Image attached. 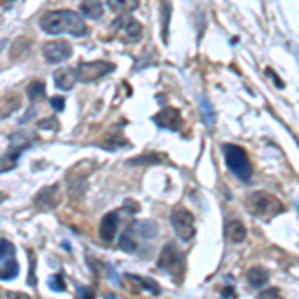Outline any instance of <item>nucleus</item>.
Returning <instances> with one entry per match:
<instances>
[{
	"label": "nucleus",
	"instance_id": "423d86ee",
	"mask_svg": "<svg viewBox=\"0 0 299 299\" xmlns=\"http://www.w3.org/2000/svg\"><path fill=\"white\" fill-rule=\"evenodd\" d=\"M116 66L112 62H106V60H94V62H82L78 68H76V74H78V80L84 82V84H92V82H98L100 78L108 76L110 72H114Z\"/></svg>",
	"mask_w": 299,
	"mask_h": 299
},
{
	"label": "nucleus",
	"instance_id": "f03ea898",
	"mask_svg": "<svg viewBox=\"0 0 299 299\" xmlns=\"http://www.w3.org/2000/svg\"><path fill=\"white\" fill-rule=\"evenodd\" d=\"M246 206H248L252 215L265 218V220L283 211V204L277 200L274 194H267V192H253V194H250L248 200H246Z\"/></svg>",
	"mask_w": 299,
	"mask_h": 299
},
{
	"label": "nucleus",
	"instance_id": "cd10ccee",
	"mask_svg": "<svg viewBox=\"0 0 299 299\" xmlns=\"http://www.w3.org/2000/svg\"><path fill=\"white\" fill-rule=\"evenodd\" d=\"M66 100L62 98V96H54V98H50V106H52V110H56V112H62L64 110V104Z\"/></svg>",
	"mask_w": 299,
	"mask_h": 299
},
{
	"label": "nucleus",
	"instance_id": "9d476101",
	"mask_svg": "<svg viewBox=\"0 0 299 299\" xmlns=\"http://www.w3.org/2000/svg\"><path fill=\"white\" fill-rule=\"evenodd\" d=\"M114 28L118 32H124L126 40L138 42L140 38H142V24H140L134 16H130V14H122V16L116 20Z\"/></svg>",
	"mask_w": 299,
	"mask_h": 299
},
{
	"label": "nucleus",
	"instance_id": "2eb2a0df",
	"mask_svg": "<svg viewBox=\"0 0 299 299\" xmlns=\"http://www.w3.org/2000/svg\"><path fill=\"white\" fill-rule=\"evenodd\" d=\"M80 12H82V16H86L90 20H100L104 16V4H102V0H84L80 6Z\"/></svg>",
	"mask_w": 299,
	"mask_h": 299
},
{
	"label": "nucleus",
	"instance_id": "dca6fc26",
	"mask_svg": "<svg viewBox=\"0 0 299 299\" xmlns=\"http://www.w3.org/2000/svg\"><path fill=\"white\" fill-rule=\"evenodd\" d=\"M246 235H248V230H246V226H243L239 220H231V222H228V226H226V237L230 239L231 243L243 241Z\"/></svg>",
	"mask_w": 299,
	"mask_h": 299
},
{
	"label": "nucleus",
	"instance_id": "412c9836",
	"mask_svg": "<svg viewBox=\"0 0 299 299\" xmlns=\"http://www.w3.org/2000/svg\"><path fill=\"white\" fill-rule=\"evenodd\" d=\"M126 277H130L132 281H136L140 287H144V289L150 291L152 295H160V285H158L154 279H144V277H140V276H126Z\"/></svg>",
	"mask_w": 299,
	"mask_h": 299
},
{
	"label": "nucleus",
	"instance_id": "0eeeda50",
	"mask_svg": "<svg viewBox=\"0 0 299 299\" xmlns=\"http://www.w3.org/2000/svg\"><path fill=\"white\" fill-rule=\"evenodd\" d=\"M14 246L8 239H0V279H14L20 267L14 259Z\"/></svg>",
	"mask_w": 299,
	"mask_h": 299
},
{
	"label": "nucleus",
	"instance_id": "39448f33",
	"mask_svg": "<svg viewBox=\"0 0 299 299\" xmlns=\"http://www.w3.org/2000/svg\"><path fill=\"white\" fill-rule=\"evenodd\" d=\"M172 228L176 231V235L182 241H189L196 233V224H194V213L185 207H174L172 215H170Z\"/></svg>",
	"mask_w": 299,
	"mask_h": 299
},
{
	"label": "nucleus",
	"instance_id": "1a4fd4ad",
	"mask_svg": "<svg viewBox=\"0 0 299 299\" xmlns=\"http://www.w3.org/2000/svg\"><path fill=\"white\" fill-rule=\"evenodd\" d=\"M60 202H62V194H60V185L58 184L42 187L34 198V206L42 209V211H50V209L58 207Z\"/></svg>",
	"mask_w": 299,
	"mask_h": 299
},
{
	"label": "nucleus",
	"instance_id": "2f4dec72",
	"mask_svg": "<svg viewBox=\"0 0 299 299\" xmlns=\"http://www.w3.org/2000/svg\"><path fill=\"white\" fill-rule=\"evenodd\" d=\"M224 297H233V289H231V287H230V289H224Z\"/></svg>",
	"mask_w": 299,
	"mask_h": 299
},
{
	"label": "nucleus",
	"instance_id": "f8f14e48",
	"mask_svg": "<svg viewBox=\"0 0 299 299\" xmlns=\"http://www.w3.org/2000/svg\"><path fill=\"white\" fill-rule=\"evenodd\" d=\"M118 226H120V215H118V211H110V213H106L104 218H102V222H100V239L104 241V243H112L116 239V233H118Z\"/></svg>",
	"mask_w": 299,
	"mask_h": 299
},
{
	"label": "nucleus",
	"instance_id": "4be33fe9",
	"mask_svg": "<svg viewBox=\"0 0 299 299\" xmlns=\"http://www.w3.org/2000/svg\"><path fill=\"white\" fill-rule=\"evenodd\" d=\"M170 12H172V8H170V2H168V0H164V4H161V40H164V42L168 40V28H170Z\"/></svg>",
	"mask_w": 299,
	"mask_h": 299
},
{
	"label": "nucleus",
	"instance_id": "a211bd4d",
	"mask_svg": "<svg viewBox=\"0 0 299 299\" xmlns=\"http://www.w3.org/2000/svg\"><path fill=\"white\" fill-rule=\"evenodd\" d=\"M248 283L255 287V289H259V287H263L267 281H269V271L265 269V267H259V265H255L252 267L250 271H248Z\"/></svg>",
	"mask_w": 299,
	"mask_h": 299
},
{
	"label": "nucleus",
	"instance_id": "bb28decb",
	"mask_svg": "<svg viewBox=\"0 0 299 299\" xmlns=\"http://www.w3.org/2000/svg\"><path fill=\"white\" fill-rule=\"evenodd\" d=\"M48 285H50V289L52 291H58V293H62L64 289H66V283H64V277L60 276V274H56V276L50 277V281H48Z\"/></svg>",
	"mask_w": 299,
	"mask_h": 299
},
{
	"label": "nucleus",
	"instance_id": "ddd939ff",
	"mask_svg": "<svg viewBox=\"0 0 299 299\" xmlns=\"http://www.w3.org/2000/svg\"><path fill=\"white\" fill-rule=\"evenodd\" d=\"M76 82H78L76 68H60L54 72V84L60 90H72Z\"/></svg>",
	"mask_w": 299,
	"mask_h": 299
},
{
	"label": "nucleus",
	"instance_id": "6ab92c4d",
	"mask_svg": "<svg viewBox=\"0 0 299 299\" xmlns=\"http://www.w3.org/2000/svg\"><path fill=\"white\" fill-rule=\"evenodd\" d=\"M20 106V98L16 94H8L4 98H0V118H6L12 112H16Z\"/></svg>",
	"mask_w": 299,
	"mask_h": 299
},
{
	"label": "nucleus",
	"instance_id": "20e7f679",
	"mask_svg": "<svg viewBox=\"0 0 299 299\" xmlns=\"http://www.w3.org/2000/svg\"><path fill=\"white\" fill-rule=\"evenodd\" d=\"M158 267H160L161 271L170 274L174 279H180V276L184 274L185 267L184 253L180 252L178 246H174V243L164 246V250L160 252V257H158Z\"/></svg>",
	"mask_w": 299,
	"mask_h": 299
},
{
	"label": "nucleus",
	"instance_id": "4468645a",
	"mask_svg": "<svg viewBox=\"0 0 299 299\" xmlns=\"http://www.w3.org/2000/svg\"><path fill=\"white\" fill-rule=\"evenodd\" d=\"M26 148H28V144H24V146H12V148H10V152H8L6 156H2V158H0V174H2V172L12 170V168L16 166L18 158L24 154V150H26Z\"/></svg>",
	"mask_w": 299,
	"mask_h": 299
},
{
	"label": "nucleus",
	"instance_id": "a878e982",
	"mask_svg": "<svg viewBox=\"0 0 299 299\" xmlns=\"http://www.w3.org/2000/svg\"><path fill=\"white\" fill-rule=\"evenodd\" d=\"M164 158L161 156H158V154H142V156H138V158H134V160L128 161V166H138V164H158V161H161Z\"/></svg>",
	"mask_w": 299,
	"mask_h": 299
},
{
	"label": "nucleus",
	"instance_id": "7ed1b4c3",
	"mask_svg": "<svg viewBox=\"0 0 299 299\" xmlns=\"http://www.w3.org/2000/svg\"><path fill=\"white\" fill-rule=\"evenodd\" d=\"M224 156H226V164L230 168V172L239 178L241 182H250L252 178V164L248 154L243 152V148L235 146V144H224Z\"/></svg>",
	"mask_w": 299,
	"mask_h": 299
},
{
	"label": "nucleus",
	"instance_id": "7c9ffc66",
	"mask_svg": "<svg viewBox=\"0 0 299 299\" xmlns=\"http://www.w3.org/2000/svg\"><path fill=\"white\" fill-rule=\"evenodd\" d=\"M267 76H269V78H271V80H274V82H277V88H283V82H281V80H279V78H277L276 74H274V72H271V68H267Z\"/></svg>",
	"mask_w": 299,
	"mask_h": 299
},
{
	"label": "nucleus",
	"instance_id": "6e6552de",
	"mask_svg": "<svg viewBox=\"0 0 299 299\" xmlns=\"http://www.w3.org/2000/svg\"><path fill=\"white\" fill-rule=\"evenodd\" d=\"M42 56L48 64H60L72 56V46L66 40H50L42 46Z\"/></svg>",
	"mask_w": 299,
	"mask_h": 299
},
{
	"label": "nucleus",
	"instance_id": "9b49d317",
	"mask_svg": "<svg viewBox=\"0 0 299 299\" xmlns=\"http://www.w3.org/2000/svg\"><path fill=\"white\" fill-rule=\"evenodd\" d=\"M154 122L164 128V130H170V132H178L182 128V114L180 110L176 108H164L161 112L154 116Z\"/></svg>",
	"mask_w": 299,
	"mask_h": 299
},
{
	"label": "nucleus",
	"instance_id": "393cba45",
	"mask_svg": "<svg viewBox=\"0 0 299 299\" xmlns=\"http://www.w3.org/2000/svg\"><path fill=\"white\" fill-rule=\"evenodd\" d=\"M104 146H106V150H116V148H120V146H128V140L124 138L122 134H108V140L104 142Z\"/></svg>",
	"mask_w": 299,
	"mask_h": 299
},
{
	"label": "nucleus",
	"instance_id": "c85d7f7f",
	"mask_svg": "<svg viewBox=\"0 0 299 299\" xmlns=\"http://www.w3.org/2000/svg\"><path fill=\"white\" fill-rule=\"evenodd\" d=\"M259 299H283L279 289H265L263 293H259Z\"/></svg>",
	"mask_w": 299,
	"mask_h": 299
},
{
	"label": "nucleus",
	"instance_id": "5701e85b",
	"mask_svg": "<svg viewBox=\"0 0 299 299\" xmlns=\"http://www.w3.org/2000/svg\"><path fill=\"white\" fill-rule=\"evenodd\" d=\"M26 94H28V98H30L32 102H38L40 98H44V94H46V86H44L40 80H38V82H32V84L28 86Z\"/></svg>",
	"mask_w": 299,
	"mask_h": 299
},
{
	"label": "nucleus",
	"instance_id": "f3484780",
	"mask_svg": "<svg viewBox=\"0 0 299 299\" xmlns=\"http://www.w3.org/2000/svg\"><path fill=\"white\" fill-rule=\"evenodd\" d=\"M128 231L130 233H138L140 237H144V239H152V237H156L158 228H156L154 222H134V224H130Z\"/></svg>",
	"mask_w": 299,
	"mask_h": 299
},
{
	"label": "nucleus",
	"instance_id": "c756f323",
	"mask_svg": "<svg viewBox=\"0 0 299 299\" xmlns=\"http://www.w3.org/2000/svg\"><path fill=\"white\" fill-rule=\"evenodd\" d=\"M38 128H40V130H44V128H58V124H56V120L48 118V120H42V122H38Z\"/></svg>",
	"mask_w": 299,
	"mask_h": 299
},
{
	"label": "nucleus",
	"instance_id": "f257e3e1",
	"mask_svg": "<svg viewBox=\"0 0 299 299\" xmlns=\"http://www.w3.org/2000/svg\"><path fill=\"white\" fill-rule=\"evenodd\" d=\"M38 24L46 34H52V36L70 34V36L80 38V36L88 34V26L84 22V18L74 10H52V12H46Z\"/></svg>",
	"mask_w": 299,
	"mask_h": 299
},
{
	"label": "nucleus",
	"instance_id": "b1692460",
	"mask_svg": "<svg viewBox=\"0 0 299 299\" xmlns=\"http://www.w3.org/2000/svg\"><path fill=\"white\" fill-rule=\"evenodd\" d=\"M120 250H124V252H128V253L138 252V243L132 239V233H130V231H126V233L120 235Z\"/></svg>",
	"mask_w": 299,
	"mask_h": 299
},
{
	"label": "nucleus",
	"instance_id": "473e14b6",
	"mask_svg": "<svg viewBox=\"0 0 299 299\" xmlns=\"http://www.w3.org/2000/svg\"><path fill=\"white\" fill-rule=\"evenodd\" d=\"M8 2H12V0H8Z\"/></svg>",
	"mask_w": 299,
	"mask_h": 299
},
{
	"label": "nucleus",
	"instance_id": "aec40b11",
	"mask_svg": "<svg viewBox=\"0 0 299 299\" xmlns=\"http://www.w3.org/2000/svg\"><path fill=\"white\" fill-rule=\"evenodd\" d=\"M138 4V0H108V8L116 14H126L130 10H134Z\"/></svg>",
	"mask_w": 299,
	"mask_h": 299
}]
</instances>
